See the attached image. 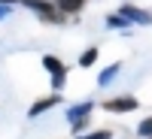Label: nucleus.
Segmentation results:
<instances>
[{"label":"nucleus","mask_w":152,"mask_h":139,"mask_svg":"<svg viewBox=\"0 0 152 139\" xmlns=\"http://www.w3.org/2000/svg\"><path fill=\"white\" fill-rule=\"evenodd\" d=\"M91 112H94V100H82V103H73V106L64 112V118H67L70 127L79 133V130L88 127V118H91Z\"/></svg>","instance_id":"obj_1"},{"label":"nucleus","mask_w":152,"mask_h":139,"mask_svg":"<svg viewBox=\"0 0 152 139\" xmlns=\"http://www.w3.org/2000/svg\"><path fill=\"white\" fill-rule=\"evenodd\" d=\"M21 6H28L34 15H40V18L49 21V24H61V21H64V15L58 12V6L49 3V0H21Z\"/></svg>","instance_id":"obj_2"},{"label":"nucleus","mask_w":152,"mask_h":139,"mask_svg":"<svg viewBox=\"0 0 152 139\" xmlns=\"http://www.w3.org/2000/svg\"><path fill=\"white\" fill-rule=\"evenodd\" d=\"M119 15L128 24H152V12H146L140 6H131V3H122L119 6Z\"/></svg>","instance_id":"obj_3"},{"label":"nucleus","mask_w":152,"mask_h":139,"mask_svg":"<svg viewBox=\"0 0 152 139\" xmlns=\"http://www.w3.org/2000/svg\"><path fill=\"white\" fill-rule=\"evenodd\" d=\"M137 106V97H113V100H107L104 103V109L107 112H113V115H125V112H134Z\"/></svg>","instance_id":"obj_4"},{"label":"nucleus","mask_w":152,"mask_h":139,"mask_svg":"<svg viewBox=\"0 0 152 139\" xmlns=\"http://www.w3.org/2000/svg\"><path fill=\"white\" fill-rule=\"evenodd\" d=\"M58 103H61V97H58V94H52V97H43V100H37V103L28 109V115H31V118H37V115H43V112H49L52 106H58Z\"/></svg>","instance_id":"obj_5"},{"label":"nucleus","mask_w":152,"mask_h":139,"mask_svg":"<svg viewBox=\"0 0 152 139\" xmlns=\"http://www.w3.org/2000/svg\"><path fill=\"white\" fill-rule=\"evenodd\" d=\"M40 64H43V70H46V73H52V76H58V73H64V70H67V67H64V60L55 58V55H43Z\"/></svg>","instance_id":"obj_6"},{"label":"nucleus","mask_w":152,"mask_h":139,"mask_svg":"<svg viewBox=\"0 0 152 139\" xmlns=\"http://www.w3.org/2000/svg\"><path fill=\"white\" fill-rule=\"evenodd\" d=\"M88 3V0H58V12H61V15H76V12H79L82 6Z\"/></svg>","instance_id":"obj_7"},{"label":"nucleus","mask_w":152,"mask_h":139,"mask_svg":"<svg viewBox=\"0 0 152 139\" xmlns=\"http://www.w3.org/2000/svg\"><path fill=\"white\" fill-rule=\"evenodd\" d=\"M119 70H122V64H119V60H116V64H110L107 70H100V76H97V85H100V88L113 85V79L119 76Z\"/></svg>","instance_id":"obj_8"},{"label":"nucleus","mask_w":152,"mask_h":139,"mask_svg":"<svg viewBox=\"0 0 152 139\" xmlns=\"http://www.w3.org/2000/svg\"><path fill=\"white\" fill-rule=\"evenodd\" d=\"M94 60H97V45L85 48V52L79 55V67H94Z\"/></svg>","instance_id":"obj_9"},{"label":"nucleus","mask_w":152,"mask_h":139,"mask_svg":"<svg viewBox=\"0 0 152 139\" xmlns=\"http://www.w3.org/2000/svg\"><path fill=\"white\" fill-rule=\"evenodd\" d=\"M137 136H140V139H152V115L137 124Z\"/></svg>","instance_id":"obj_10"},{"label":"nucleus","mask_w":152,"mask_h":139,"mask_svg":"<svg viewBox=\"0 0 152 139\" xmlns=\"http://www.w3.org/2000/svg\"><path fill=\"white\" fill-rule=\"evenodd\" d=\"M107 27H110V30H113V27H119V30H125V27H131V24L125 21V18L119 15V12H116V15H107Z\"/></svg>","instance_id":"obj_11"},{"label":"nucleus","mask_w":152,"mask_h":139,"mask_svg":"<svg viewBox=\"0 0 152 139\" xmlns=\"http://www.w3.org/2000/svg\"><path fill=\"white\" fill-rule=\"evenodd\" d=\"M76 139H113V130H94V133H76Z\"/></svg>","instance_id":"obj_12"},{"label":"nucleus","mask_w":152,"mask_h":139,"mask_svg":"<svg viewBox=\"0 0 152 139\" xmlns=\"http://www.w3.org/2000/svg\"><path fill=\"white\" fill-rule=\"evenodd\" d=\"M64 85H67V70H64V73H58V76H52V91H55V94H58Z\"/></svg>","instance_id":"obj_13"},{"label":"nucleus","mask_w":152,"mask_h":139,"mask_svg":"<svg viewBox=\"0 0 152 139\" xmlns=\"http://www.w3.org/2000/svg\"><path fill=\"white\" fill-rule=\"evenodd\" d=\"M15 3H21V0H0V6H9V9L15 6Z\"/></svg>","instance_id":"obj_14"},{"label":"nucleus","mask_w":152,"mask_h":139,"mask_svg":"<svg viewBox=\"0 0 152 139\" xmlns=\"http://www.w3.org/2000/svg\"><path fill=\"white\" fill-rule=\"evenodd\" d=\"M9 12H12V9H9V6H0V21H3V18H6V15H9Z\"/></svg>","instance_id":"obj_15"}]
</instances>
